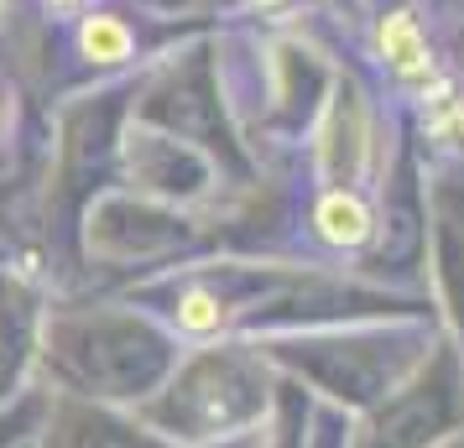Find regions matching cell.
<instances>
[{
    "mask_svg": "<svg viewBox=\"0 0 464 448\" xmlns=\"http://www.w3.org/2000/svg\"><path fill=\"white\" fill-rule=\"evenodd\" d=\"M371 52H376L386 84L397 89L407 105H412L433 79L449 73L443 47H439V37H433V26L422 22L418 5H392V11H381L376 32H371Z\"/></svg>",
    "mask_w": 464,
    "mask_h": 448,
    "instance_id": "cell-1",
    "label": "cell"
},
{
    "mask_svg": "<svg viewBox=\"0 0 464 448\" xmlns=\"http://www.w3.org/2000/svg\"><path fill=\"white\" fill-rule=\"evenodd\" d=\"M381 219H376V204L365 198L360 188H324L308 209V235L334 251V256H355L376 240Z\"/></svg>",
    "mask_w": 464,
    "mask_h": 448,
    "instance_id": "cell-2",
    "label": "cell"
},
{
    "mask_svg": "<svg viewBox=\"0 0 464 448\" xmlns=\"http://www.w3.org/2000/svg\"><path fill=\"white\" fill-rule=\"evenodd\" d=\"M412 110H418V130L428 147L443 157H464V73L449 68L412 100Z\"/></svg>",
    "mask_w": 464,
    "mask_h": 448,
    "instance_id": "cell-3",
    "label": "cell"
},
{
    "mask_svg": "<svg viewBox=\"0 0 464 448\" xmlns=\"http://www.w3.org/2000/svg\"><path fill=\"white\" fill-rule=\"evenodd\" d=\"M73 52L89 68H121L136 52V32L121 11H94L89 5V11H79V26H73Z\"/></svg>",
    "mask_w": 464,
    "mask_h": 448,
    "instance_id": "cell-4",
    "label": "cell"
},
{
    "mask_svg": "<svg viewBox=\"0 0 464 448\" xmlns=\"http://www.w3.org/2000/svg\"><path fill=\"white\" fill-rule=\"evenodd\" d=\"M172 319H178V329H183V334H193V339H209V334H219V329L230 323V308L214 298L209 287H188V292L178 298V313H172Z\"/></svg>",
    "mask_w": 464,
    "mask_h": 448,
    "instance_id": "cell-5",
    "label": "cell"
},
{
    "mask_svg": "<svg viewBox=\"0 0 464 448\" xmlns=\"http://www.w3.org/2000/svg\"><path fill=\"white\" fill-rule=\"evenodd\" d=\"M53 16H79V11H89V0H43Z\"/></svg>",
    "mask_w": 464,
    "mask_h": 448,
    "instance_id": "cell-6",
    "label": "cell"
},
{
    "mask_svg": "<svg viewBox=\"0 0 464 448\" xmlns=\"http://www.w3.org/2000/svg\"><path fill=\"white\" fill-rule=\"evenodd\" d=\"M251 5H261V11H276V5H287V0H251Z\"/></svg>",
    "mask_w": 464,
    "mask_h": 448,
    "instance_id": "cell-7",
    "label": "cell"
},
{
    "mask_svg": "<svg viewBox=\"0 0 464 448\" xmlns=\"http://www.w3.org/2000/svg\"><path fill=\"white\" fill-rule=\"evenodd\" d=\"M0 115H5V105H0Z\"/></svg>",
    "mask_w": 464,
    "mask_h": 448,
    "instance_id": "cell-8",
    "label": "cell"
}]
</instances>
